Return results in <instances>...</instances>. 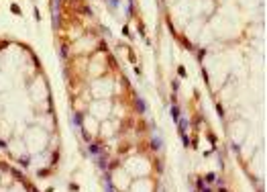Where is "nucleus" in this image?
Returning a JSON list of instances; mask_svg holds the SVG:
<instances>
[{
    "instance_id": "nucleus-1",
    "label": "nucleus",
    "mask_w": 267,
    "mask_h": 192,
    "mask_svg": "<svg viewBox=\"0 0 267 192\" xmlns=\"http://www.w3.org/2000/svg\"><path fill=\"white\" fill-rule=\"evenodd\" d=\"M135 104H137V110H139V112H147V104H145V100H143L141 96H137Z\"/></svg>"
},
{
    "instance_id": "nucleus-2",
    "label": "nucleus",
    "mask_w": 267,
    "mask_h": 192,
    "mask_svg": "<svg viewBox=\"0 0 267 192\" xmlns=\"http://www.w3.org/2000/svg\"><path fill=\"white\" fill-rule=\"evenodd\" d=\"M178 127H179V133H186V129H188V119L186 117H179L178 119Z\"/></svg>"
},
{
    "instance_id": "nucleus-3",
    "label": "nucleus",
    "mask_w": 267,
    "mask_h": 192,
    "mask_svg": "<svg viewBox=\"0 0 267 192\" xmlns=\"http://www.w3.org/2000/svg\"><path fill=\"white\" fill-rule=\"evenodd\" d=\"M90 153H92V155H100V153H102V147L98 143H90Z\"/></svg>"
},
{
    "instance_id": "nucleus-4",
    "label": "nucleus",
    "mask_w": 267,
    "mask_h": 192,
    "mask_svg": "<svg viewBox=\"0 0 267 192\" xmlns=\"http://www.w3.org/2000/svg\"><path fill=\"white\" fill-rule=\"evenodd\" d=\"M161 145H163V141H161L159 137H153V139H151V147H153L155 151H159V149H161Z\"/></svg>"
},
{
    "instance_id": "nucleus-5",
    "label": "nucleus",
    "mask_w": 267,
    "mask_h": 192,
    "mask_svg": "<svg viewBox=\"0 0 267 192\" xmlns=\"http://www.w3.org/2000/svg\"><path fill=\"white\" fill-rule=\"evenodd\" d=\"M104 186H106V192H116L114 188H112V182H110V176H106V178H104Z\"/></svg>"
},
{
    "instance_id": "nucleus-6",
    "label": "nucleus",
    "mask_w": 267,
    "mask_h": 192,
    "mask_svg": "<svg viewBox=\"0 0 267 192\" xmlns=\"http://www.w3.org/2000/svg\"><path fill=\"white\" fill-rule=\"evenodd\" d=\"M171 119H174V121H176V123H178V119H179V108H178V106H176V104H174V106H171Z\"/></svg>"
},
{
    "instance_id": "nucleus-7",
    "label": "nucleus",
    "mask_w": 267,
    "mask_h": 192,
    "mask_svg": "<svg viewBox=\"0 0 267 192\" xmlns=\"http://www.w3.org/2000/svg\"><path fill=\"white\" fill-rule=\"evenodd\" d=\"M98 166H100V170H106V157L100 153V157H98Z\"/></svg>"
},
{
    "instance_id": "nucleus-8",
    "label": "nucleus",
    "mask_w": 267,
    "mask_h": 192,
    "mask_svg": "<svg viewBox=\"0 0 267 192\" xmlns=\"http://www.w3.org/2000/svg\"><path fill=\"white\" fill-rule=\"evenodd\" d=\"M206 182H208V184L216 182V176H214V174H208V176H206Z\"/></svg>"
},
{
    "instance_id": "nucleus-9",
    "label": "nucleus",
    "mask_w": 267,
    "mask_h": 192,
    "mask_svg": "<svg viewBox=\"0 0 267 192\" xmlns=\"http://www.w3.org/2000/svg\"><path fill=\"white\" fill-rule=\"evenodd\" d=\"M181 141H183V145H186V147H190V139H188V135H186V133H181Z\"/></svg>"
},
{
    "instance_id": "nucleus-10",
    "label": "nucleus",
    "mask_w": 267,
    "mask_h": 192,
    "mask_svg": "<svg viewBox=\"0 0 267 192\" xmlns=\"http://www.w3.org/2000/svg\"><path fill=\"white\" fill-rule=\"evenodd\" d=\"M200 190H202V192H212V190H210V188H208V186H202V188H200Z\"/></svg>"
},
{
    "instance_id": "nucleus-11",
    "label": "nucleus",
    "mask_w": 267,
    "mask_h": 192,
    "mask_svg": "<svg viewBox=\"0 0 267 192\" xmlns=\"http://www.w3.org/2000/svg\"><path fill=\"white\" fill-rule=\"evenodd\" d=\"M220 192H226V190H224V188H220Z\"/></svg>"
},
{
    "instance_id": "nucleus-12",
    "label": "nucleus",
    "mask_w": 267,
    "mask_h": 192,
    "mask_svg": "<svg viewBox=\"0 0 267 192\" xmlns=\"http://www.w3.org/2000/svg\"><path fill=\"white\" fill-rule=\"evenodd\" d=\"M108 2H110V0H108Z\"/></svg>"
}]
</instances>
